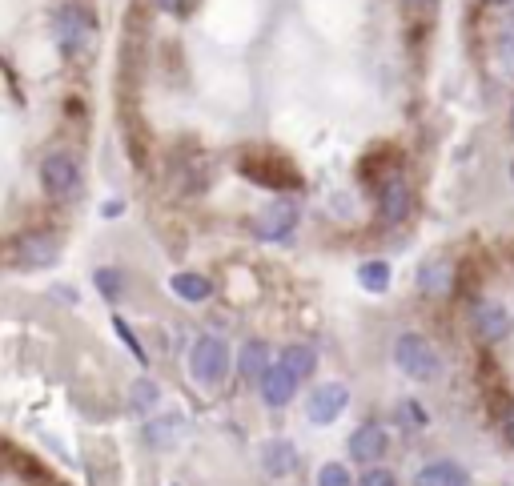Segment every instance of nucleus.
<instances>
[{"mask_svg": "<svg viewBox=\"0 0 514 486\" xmlns=\"http://www.w3.org/2000/svg\"><path fill=\"white\" fill-rule=\"evenodd\" d=\"M53 33H57V45L69 61H81L97 49V21L81 5H61L53 17Z\"/></svg>", "mask_w": 514, "mask_h": 486, "instance_id": "obj_1", "label": "nucleus"}, {"mask_svg": "<svg viewBox=\"0 0 514 486\" xmlns=\"http://www.w3.org/2000/svg\"><path fill=\"white\" fill-rule=\"evenodd\" d=\"M233 358H229V346L217 338V334H201L193 346H189V378L205 390L221 386L225 374H229Z\"/></svg>", "mask_w": 514, "mask_h": 486, "instance_id": "obj_2", "label": "nucleus"}, {"mask_svg": "<svg viewBox=\"0 0 514 486\" xmlns=\"http://www.w3.org/2000/svg\"><path fill=\"white\" fill-rule=\"evenodd\" d=\"M394 362H398V370H402L406 378H414V382H434V378L442 374V358H438V350L430 346V338H422V334H402V338L394 342Z\"/></svg>", "mask_w": 514, "mask_h": 486, "instance_id": "obj_3", "label": "nucleus"}, {"mask_svg": "<svg viewBox=\"0 0 514 486\" xmlns=\"http://www.w3.org/2000/svg\"><path fill=\"white\" fill-rule=\"evenodd\" d=\"M13 254L21 262V270H49L61 258V237L53 229H29V233L17 237V250Z\"/></svg>", "mask_w": 514, "mask_h": 486, "instance_id": "obj_4", "label": "nucleus"}, {"mask_svg": "<svg viewBox=\"0 0 514 486\" xmlns=\"http://www.w3.org/2000/svg\"><path fill=\"white\" fill-rule=\"evenodd\" d=\"M41 185H45L49 197H61V201L73 197V193L81 189V165H77V157L65 153V149L49 153V157L41 161Z\"/></svg>", "mask_w": 514, "mask_h": 486, "instance_id": "obj_5", "label": "nucleus"}, {"mask_svg": "<svg viewBox=\"0 0 514 486\" xmlns=\"http://www.w3.org/2000/svg\"><path fill=\"white\" fill-rule=\"evenodd\" d=\"M350 406V390L342 386V382H322L314 394H310V402H306V418L314 422V426H330V422H338V414Z\"/></svg>", "mask_w": 514, "mask_h": 486, "instance_id": "obj_6", "label": "nucleus"}, {"mask_svg": "<svg viewBox=\"0 0 514 486\" xmlns=\"http://www.w3.org/2000/svg\"><path fill=\"white\" fill-rule=\"evenodd\" d=\"M294 225H298V201H274L270 209L257 213V221H253V229H257V237H262V241H282V237L294 233Z\"/></svg>", "mask_w": 514, "mask_h": 486, "instance_id": "obj_7", "label": "nucleus"}, {"mask_svg": "<svg viewBox=\"0 0 514 486\" xmlns=\"http://www.w3.org/2000/svg\"><path fill=\"white\" fill-rule=\"evenodd\" d=\"M386 450H390V434H386V426H378V422H362V426L350 434V454H354V462L374 466Z\"/></svg>", "mask_w": 514, "mask_h": 486, "instance_id": "obj_8", "label": "nucleus"}, {"mask_svg": "<svg viewBox=\"0 0 514 486\" xmlns=\"http://www.w3.org/2000/svg\"><path fill=\"white\" fill-rule=\"evenodd\" d=\"M257 390H262V398H266L270 406H290V398L298 394V378H294L286 366L270 362V370L257 378Z\"/></svg>", "mask_w": 514, "mask_h": 486, "instance_id": "obj_9", "label": "nucleus"}, {"mask_svg": "<svg viewBox=\"0 0 514 486\" xmlns=\"http://www.w3.org/2000/svg\"><path fill=\"white\" fill-rule=\"evenodd\" d=\"M474 334L482 342H502L510 334V314L498 302H478L474 306Z\"/></svg>", "mask_w": 514, "mask_h": 486, "instance_id": "obj_10", "label": "nucleus"}, {"mask_svg": "<svg viewBox=\"0 0 514 486\" xmlns=\"http://www.w3.org/2000/svg\"><path fill=\"white\" fill-rule=\"evenodd\" d=\"M414 486H470V474H466V466H458L450 458H434L418 470Z\"/></svg>", "mask_w": 514, "mask_h": 486, "instance_id": "obj_11", "label": "nucleus"}, {"mask_svg": "<svg viewBox=\"0 0 514 486\" xmlns=\"http://www.w3.org/2000/svg\"><path fill=\"white\" fill-rule=\"evenodd\" d=\"M410 209H414V193H410V185H406L402 177L386 181V189H382V221H386V225H398V221H406V217H410Z\"/></svg>", "mask_w": 514, "mask_h": 486, "instance_id": "obj_12", "label": "nucleus"}, {"mask_svg": "<svg viewBox=\"0 0 514 486\" xmlns=\"http://www.w3.org/2000/svg\"><path fill=\"white\" fill-rule=\"evenodd\" d=\"M418 286H422V294H430V298H446V294L454 290V262H450V258L426 262V266L418 270Z\"/></svg>", "mask_w": 514, "mask_h": 486, "instance_id": "obj_13", "label": "nucleus"}, {"mask_svg": "<svg viewBox=\"0 0 514 486\" xmlns=\"http://www.w3.org/2000/svg\"><path fill=\"white\" fill-rule=\"evenodd\" d=\"M169 290L181 298V302H209V294H213V282L205 278V274H193V270H185V274H173L169 278Z\"/></svg>", "mask_w": 514, "mask_h": 486, "instance_id": "obj_14", "label": "nucleus"}, {"mask_svg": "<svg viewBox=\"0 0 514 486\" xmlns=\"http://www.w3.org/2000/svg\"><path fill=\"white\" fill-rule=\"evenodd\" d=\"M262 462H266V470H270L274 478H282V474H290V470L298 466V450H294V442L274 438V442L262 446Z\"/></svg>", "mask_w": 514, "mask_h": 486, "instance_id": "obj_15", "label": "nucleus"}, {"mask_svg": "<svg viewBox=\"0 0 514 486\" xmlns=\"http://www.w3.org/2000/svg\"><path fill=\"white\" fill-rule=\"evenodd\" d=\"M237 366H241V378H245V382H257V378L270 370V346H266V342H245Z\"/></svg>", "mask_w": 514, "mask_h": 486, "instance_id": "obj_16", "label": "nucleus"}, {"mask_svg": "<svg viewBox=\"0 0 514 486\" xmlns=\"http://www.w3.org/2000/svg\"><path fill=\"white\" fill-rule=\"evenodd\" d=\"M390 278H394V270H390V262H382V258L358 266V282H362V290H370V294H386V290H390Z\"/></svg>", "mask_w": 514, "mask_h": 486, "instance_id": "obj_17", "label": "nucleus"}, {"mask_svg": "<svg viewBox=\"0 0 514 486\" xmlns=\"http://www.w3.org/2000/svg\"><path fill=\"white\" fill-rule=\"evenodd\" d=\"M278 366H286V370L302 382V378H310V374H314L318 354H314L310 346H286V354H282V362H278Z\"/></svg>", "mask_w": 514, "mask_h": 486, "instance_id": "obj_18", "label": "nucleus"}, {"mask_svg": "<svg viewBox=\"0 0 514 486\" xmlns=\"http://www.w3.org/2000/svg\"><path fill=\"white\" fill-rule=\"evenodd\" d=\"M93 286H97V294H101L105 302H117V298H121V290H125V274H121V270L101 266V270L93 274Z\"/></svg>", "mask_w": 514, "mask_h": 486, "instance_id": "obj_19", "label": "nucleus"}, {"mask_svg": "<svg viewBox=\"0 0 514 486\" xmlns=\"http://www.w3.org/2000/svg\"><path fill=\"white\" fill-rule=\"evenodd\" d=\"M157 394H161V390H157L149 378H137L133 390H129V406H133L137 414H149V410L157 406Z\"/></svg>", "mask_w": 514, "mask_h": 486, "instance_id": "obj_20", "label": "nucleus"}, {"mask_svg": "<svg viewBox=\"0 0 514 486\" xmlns=\"http://www.w3.org/2000/svg\"><path fill=\"white\" fill-rule=\"evenodd\" d=\"M113 330H117V338H121V342L129 346V354H133V358H137V362L145 366V362H149V354H145V346L137 342V334L129 330V322H125V318H113Z\"/></svg>", "mask_w": 514, "mask_h": 486, "instance_id": "obj_21", "label": "nucleus"}, {"mask_svg": "<svg viewBox=\"0 0 514 486\" xmlns=\"http://www.w3.org/2000/svg\"><path fill=\"white\" fill-rule=\"evenodd\" d=\"M318 486H354V482H350V470L342 462H326L318 470Z\"/></svg>", "mask_w": 514, "mask_h": 486, "instance_id": "obj_22", "label": "nucleus"}, {"mask_svg": "<svg viewBox=\"0 0 514 486\" xmlns=\"http://www.w3.org/2000/svg\"><path fill=\"white\" fill-rule=\"evenodd\" d=\"M498 61H502L506 73H514V29L502 33V41H498Z\"/></svg>", "mask_w": 514, "mask_h": 486, "instance_id": "obj_23", "label": "nucleus"}, {"mask_svg": "<svg viewBox=\"0 0 514 486\" xmlns=\"http://www.w3.org/2000/svg\"><path fill=\"white\" fill-rule=\"evenodd\" d=\"M358 486H398V478H394L390 470H378V466H370V470L358 478Z\"/></svg>", "mask_w": 514, "mask_h": 486, "instance_id": "obj_24", "label": "nucleus"}, {"mask_svg": "<svg viewBox=\"0 0 514 486\" xmlns=\"http://www.w3.org/2000/svg\"><path fill=\"white\" fill-rule=\"evenodd\" d=\"M402 414H406V426H426V410H422V406L406 402V406H402Z\"/></svg>", "mask_w": 514, "mask_h": 486, "instance_id": "obj_25", "label": "nucleus"}, {"mask_svg": "<svg viewBox=\"0 0 514 486\" xmlns=\"http://www.w3.org/2000/svg\"><path fill=\"white\" fill-rule=\"evenodd\" d=\"M153 5H157L161 13H181V5H185V0H153Z\"/></svg>", "mask_w": 514, "mask_h": 486, "instance_id": "obj_26", "label": "nucleus"}, {"mask_svg": "<svg viewBox=\"0 0 514 486\" xmlns=\"http://www.w3.org/2000/svg\"><path fill=\"white\" fill-rule=\"evenodd\" d=\"M506 434L514 438V406H510V414H506Z\"/></svg>", "mask_w": 514, "mask_h": 486, "instance_id": "obj_27", "label": "nucleus"}, {"mask_svg": "<svg viewBox=\"0 0 514 486\" xmlns=\"http://www.w3.org/2000/svg\"><path fill=\"white\" fill-rule=\"evenodd\" d=\"M406 5H414V9H426V5H434V0H406Z\"/></svg>", "mask_w": 514, "mask_h": 486, "instance_id": "obj_28", "label": "nucleus"}, {"mask_svg": "<svg viewBox=\"0 0 514 486\" xmlns=\"http://www.w3.org/2000/svg\"><path fill=\"white\" fill-rule=\"evenodd\" d=\"M510 121H514V113H510Z\"/></svg>", "mask_w": 514, "mask_h": 486, "instance_id": "obj_29", "label": "nucleus"}]
</instances>
